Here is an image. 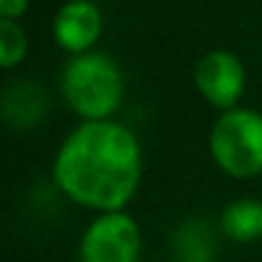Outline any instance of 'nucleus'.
<instances>
[{
  "mask_svg": "<svg viewBox=\"0 0 262 262\" xmlns=\"http://www.w3.org/2000/svg\"><path fill=\"white\" fill-rule=\"evenodd\" d=\"M142 175L139 142L113 121H88L62 144L54 162V183L77 203L118 211L134 195Z\"/></svg>",
  "mask_w": 262,
  "mask_h": 262,
  "instance_id": "nucleus-1",
  "label": "nucleus"
},
{
  "mask_svg": "<svg viewBox=\"0 0 262 262\" xmlns=\"http://www.w3.org/2000/svg\"><path fill=\"white\" fill-rule=\"evenodd\" d=\"M62 90L77 116L103 121L118 108L123 95V80L118 67L108 57L80 54L64 67Z\"/></svg>",
  "mask_w": 262,
  "mask_h": 262,
  "instance_id": "nucleus-2",
  "label": "nucleus"
},
{
  "mask_svg": "<svg viewBox=\"0 0 262 262\" xmlns=\"http://www.w3.org/2000/svg\"><path fill=\"white\" fill-rule=\"evenodd\" d=\"M211 152L219 167L234 178L262 172V116L257 111H226L211 131Z\"/></svg>",
  "mask_w": 262,
  "mask_h": 262,
  "instance_id": "nucleus-3",
  "label": "nucleus"
},
{
  "mask_svg": "<svg viewBox=\"0 0 262 262\" xmlns=\"http://www.w3.org/2000/svg\"><path fill=\"white\" fill-rule=\"evenodd\" d=\"M139 226L134 219L113 211L90 224L82 236V262H137L139 257Z\"/></svg>",
  "mask_w": 262,
  "mask_h": 262,
  "instance_id": "nucleus-4",
  "label": "nucleus"
},
{
  "mask_svg": "<svg viewBox=\"0 0 262 262\" xmlns=\"http://www.w3.org/2000/svg\"><path fill=\"white\" fill-rule=\"evenodd\" d=\"M198 90L219 108H231L244 93V67L229 52H211L195 67Z\"/></svg>",
  "mask_w": 262,
  "mask_h": 262,
  "instance_id": "nucleus-5",
  "label": "nucleus"
},
{
  "mask_svg": "<svg viewBox=\"0 0 262 262\" xmlns=\"http://www.w3.org/2000/svg\"><path fill=\"white\" fill-rule=\"evenodd\" d=\"M100 26H103V18L93 3H88V0H72V3H67L57 13L54 36H57L59 47H64L70 52H82L98 39Z\"/></svg>",
  "mask_w": 262,
  "mask_h": 262,
  "instance_id": "nucleus-6",
  "label": "nucleus"
},
{
  "mask_svg": "<svg viewBox=\"0 0 262 262\" xmlns=\"http://www.w3.org/2000/svg\"><path fill=\"white\" fill-rule=\"evenodd\" d=\"M47 111V100L44 93L36 85H13L6 90V100H3V116L11 126L16 128H31L44 118Z\"/></svg>",
  "mask_w": 262,
  "mask_h": 262,
  "instance_id": "nucleus-7",
  "label": "nucleus"
},
{
  "mask_svg": "<svg viewBox=\"0 0 262 262\" xmlns=\"http://www.w3.org/2000/svg\"><path fill=\"white\" fill-rule=\"evenodd\" d=\"M216 252V236L201 219L180 224L175 234V257L180 262H211Z\"/></svg>",
  "mask_w": 262,
  "mask_h": 262,
  "instance_id": "nucleus-8",
  "label": "nucleus"
},
{
  "mask_svg": "<svg viewBox=\"0 0 262 262\" xmlns=\"http://www.w3.org/2000/svg\"><path fill=\"white\" fill-rule=\"evenodd\" d=\"M224 231L236 242H252L262 236V203L244 198L231 203L221 216Z\"/></svg>",
  "mask_w": 262,
  "mask_h": 262,
  "instance_id": "nucleus-9",
  "label": "nucleus"
},
{
  "mask_svg": "<svg viewBox=\"0 0 262 262\" xmlns=\"http://www.w3.org/2000/svg\"><path fill=\"white\" fill-rule=\"evenodd\" d=\"M26 52V36L13 21H0V64L13 67Z\"/></svg>",
  "mask_w": 262,
  "mask_h": 262,
  "instance_id": "nucleus-10",
  "label": "nucleus"
},
{
  "mask_svg": "<svg viewBox=\"0 0 262 262\" xmlns=\"http://www.w3.org/2000/svg\"><path fill=\"white\" fill-rule=\"evenodd\" d=\"M29 0H0V13H3L6 21H11L13 16H21L26 11Z\"/></svg>",
  "mask_w": 262,
  "mask_h": 262,
  "instance_id": "nucleus-11",
  "label": "nucleus"
}]
</instances>
